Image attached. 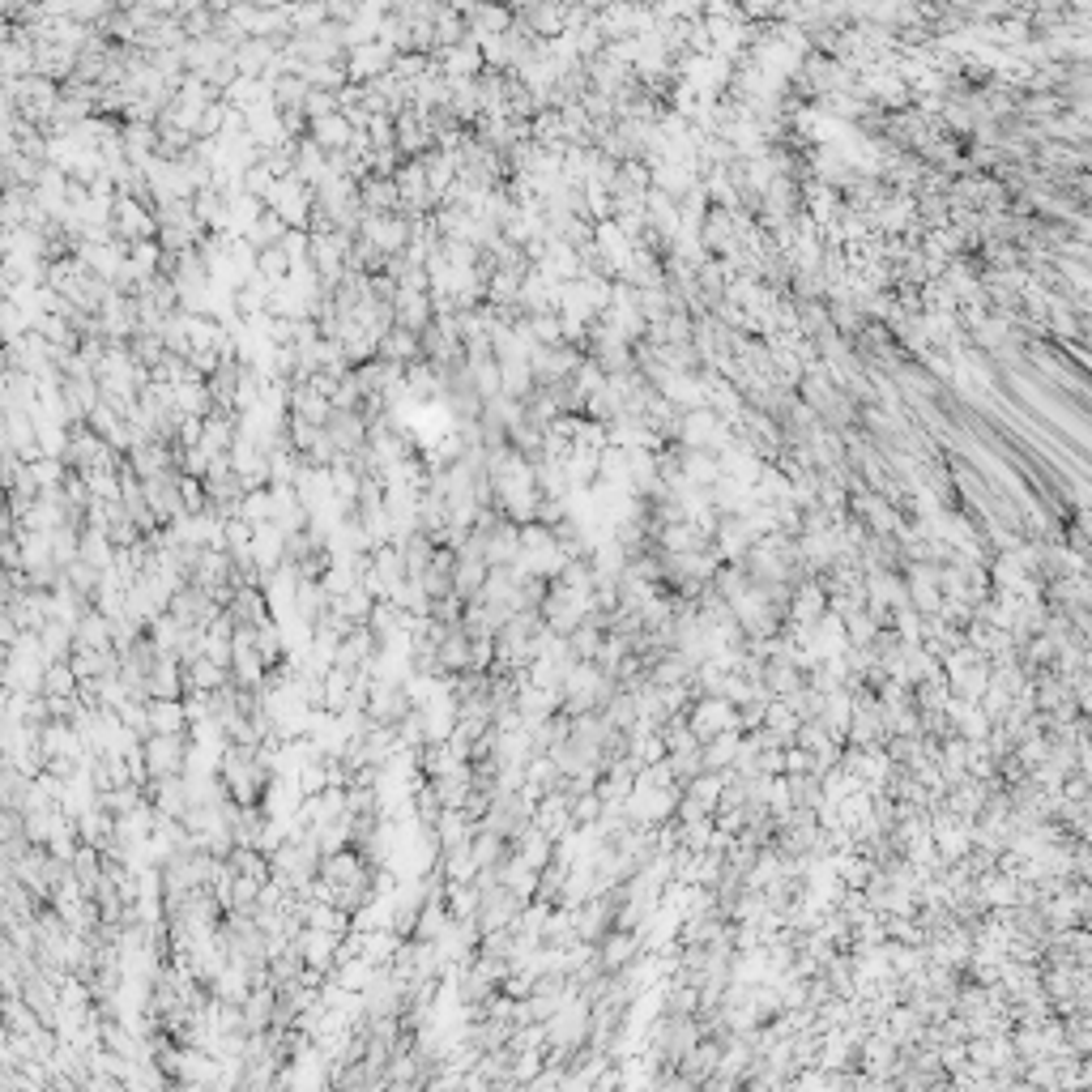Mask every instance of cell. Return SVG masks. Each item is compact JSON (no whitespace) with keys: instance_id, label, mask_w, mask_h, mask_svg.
Wrapping results in <instances>:
<instances>
[{"instance_id":"2","label":"cell","mask_w":1092,"mask_h":1092,"mask_svg":"<svg viewBox=\"0 0 1092 1092\" xmlns=\"http://www.w3.org/2000/svg\"><path fill=\"white\" fill-rule=\"evenodd\" d=\"M189 705L184 700H150V730L154 734H189Z\"/></svg>"},{"instance_id":"1","label":"cell","mask_w":1092,"mask_h":1092,"mask_svg":"<svg viewBox=\"0 0 1092 1092\" xmlns=\"http://www.w3.org/2000/svg\"><path fill=\"white\" fill-rule=\"evenodd\" d=\"M193 755L189 734H150L141 743V759H146V777L150 781H171L184 777V765Z\"/></svg>"},{"instance_id":"4","label":"cell","mask_w":1092,"mask_h":1092,"mask_svg":"<svg viewBox=\"0 0 1092 1092\" xmlns=\"http://www.w3.org/2000/svg\"><path fill=\"white\" fill-rule=\"evenodd\" d=\"M593 811H597V802H593V798H585V802H576V807H572V815L581 819V823H589V815H593Z\"/></svg>"},{"instance_id":"3","label":"cell","mask_w":1092,"mask_h":1092,"mask_svg":"<svg viewBox=\"0 0 1092 1092\" xmlns=\"http://www.w3.org/2000/svg\"><path fill=\"white\" fill-rule=\"evenodd\" d=\"M112 547H116V542H112V533H107V529H90V525L81 529V560L94 564L98 572H102V568H112Z\"/></svg>"}]
</instances>
